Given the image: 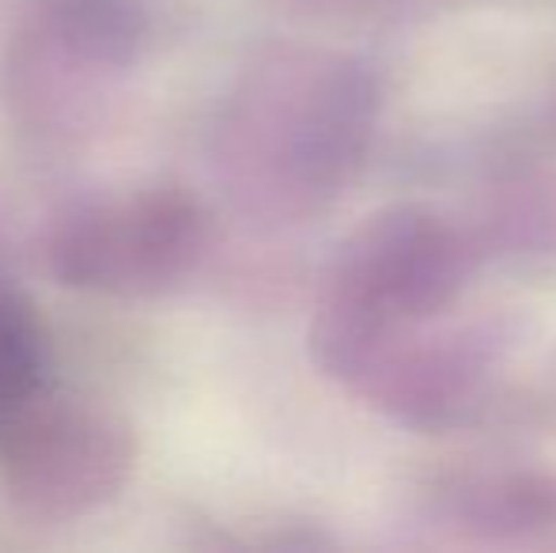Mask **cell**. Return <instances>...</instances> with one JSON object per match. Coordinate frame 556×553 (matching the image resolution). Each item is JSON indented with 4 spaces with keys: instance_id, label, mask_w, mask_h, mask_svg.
I'll list each match as a JSON object with an SVG mask.
<instances>
[{
    "instance_id": "obj_1",
    "label": "cell",
    "mask_w": 556,
    "mask_h": 553,
    "mask_svg": "<svg viewBox=\"0 0 556 553\" xmlns=\"http://www.w3.org/2000/svg\"><path fill=\"white\" fill-rule=\"evenodd\" d=\"M469 274L458 228L425 209L367 221L333 259L311 323L318 368L405 420H440L481 379L469 330H435Z\"/></svg>"
},
{
    "instance_id": "obj_4",
    "label": "cell",
    "mask_w": 556,
    "mask_h": 553,
    "mask_svg": "<svg viewBox=\"0 0 556 553\" xmlns=\"http://www.w3.org/2000/svg\"><path fill=\"white\" fill-rule=\"evenodd\" d=\"M213 251L208 209L182 186H137L50 216L38 262L61 288L106 300H155L186 285Z\"/></svg>"
},
{
    "instance_id": "obj_3",
    "label": "cell",
    "mask_w": 556,
    "mask_h": 553,
    "mask_svg": "<svg viewBox=\"0 0 556 553\" xmlns=\"http://www.w3.org/2000/svg\"><path fill=\"white\" fill-rule=\"evenodd\" d=\"M170 38L160 0H38L4 53V106L42 144L76 140L111 114Z\"/></svg>"
},
{
    "instance_id": "obj_5",
    "label": "cell",
    "mask_w": 556,
    "mask_h": 553,
    "mask_svg": "<svg viewBox=\"0 0 556 553\" xmlns=\"http://www.w3.org/2000/svg\"><path fill=\"white\" fill-rule=\"evenodd\" d=\"M137 470L132 425L58 376L0 402V493L30 519L73 524L122 497Z\"/></svg>"
},
{
    "instance_id": "obj_2",
    "label": "cell",
    "mask_w": 556,
    "mask_h": 553,
    "mask_svg": "<svg viewBox=\"0 0 556 553\" xmlns=\"http://www.w3.org/2000/svg\"><path fill=\"white\" fill-rule=\"evenodd\" d=\"M371 122L375 84L356 61L273 46L224 91L205 140L208 167L235 213L288 228L341 193Z\"/></svg>"
}]
</instances>
